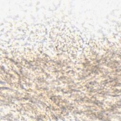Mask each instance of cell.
Segmentation results:
<instances>
[{"label": "cell", "mask_w": 121, "mask_h": 121, "mask_svg": "<svg viewBox=\"0 0 121 121\" xmlns=\"http://www.w3.org/2000/svg\"><path fill=\"white\" fill-rule=\"evenodd\" d=\"M57 31L59 32V35H60V37H59L60 38H59L60 39L58 42H60V44L59 46L60 47V46L61 50L65 51H69L70 50L78 49V46L74 44V42H72V41L75 38L73 37V35L72 34V33L69 34L70 32V30H60L61 32L62 33V34L59 30Z\"/></svg>", "instance_id": "obj_1"}]
</instances>
